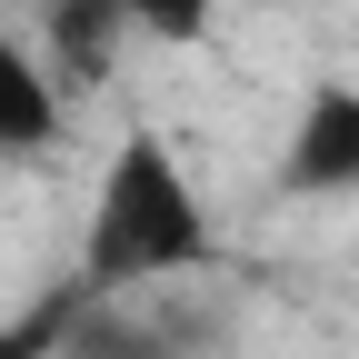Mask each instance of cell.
<instances>
[{"label":"cell","mask_w":359,"mask_h":359,"mask_svg":"<svg viewBox=\"0 0 359 359\" xmlns=\"http://www.w3.org/2000/svg\"><path fill=\"white\" fill-rule=\"evenodd\" d=\"M219 269V210L200 190V170L170 150V130L130 120L100 150L80 219V290H140V280H200Z\"/></svg>","instance_id":"1"},{"label":"cell","mask_w":359,"mask_h":359,"mask_svg":"<svg viewBox=\"0 0 359 359\" xmlns=\"http://www.w3.org/2000/svg\"><path fill=\"white\" fill-rule=\"evenodd\" d=\"M70 140V80L0 30V160H50Z\"/></svg>","instance_id":"5"},{"label":"cell","mask_w":359,"mask_h":359,"mask_svg":"<svg viewBox=\"0 0 359 359\" xmlns=\"http://www.w3.org/2000/svg\"><path fill=\"white\" fill-rule=\"evenodd\" d=\"M280 200H359V80H320L299 90V110L280 130Z\"/></svg>","instance_id":"3"},{"label":"cell","mask_w":359,"mask_h":359,"mask_svg":"<svg viewBox=\"0 0 359 359\" xmlns=\"http://www.w3.org/2000/svg\"><path fill=\"white\" fill-rule=\"evenodd\" d=\"M250 309L200 280H140V290H80L60 320V359H240Z\"/></svg>","instance_id":"2"},{"label":"cell","mask_w":359,"mask_h":359,"mask_svg":"<svg viewBox=\"0 0 359 359\" xmlns=\"http://www.w3.org/2000/svg\"><path fill=\"white\" fill-rule=\"evenodd\" d=\"M210 20H219V0H60L70 50L50 70L80 80V60H110L120 40H170V50H190V40H210Z\"/></svg>","instance_id":"4"}]
</instances>
